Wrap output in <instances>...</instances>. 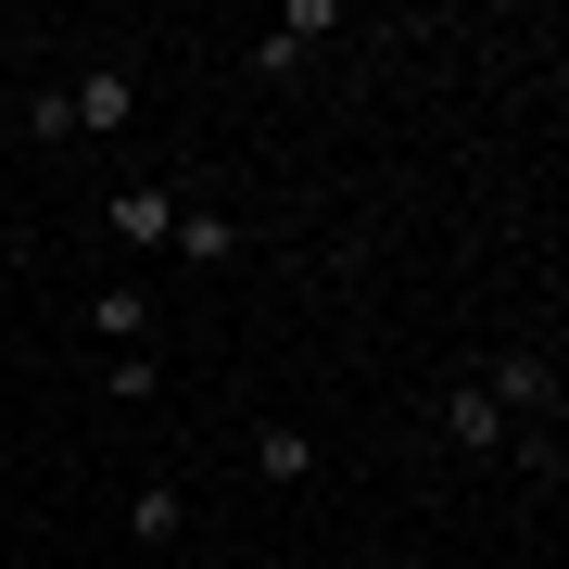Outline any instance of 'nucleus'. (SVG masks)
Masks as SVG:
<instances>
[{"label": "nucleus", "mask_w": 569, "mask_h": 569, "mask_svg": "<svg viewBox=\"0 0 569 569\" xmlns=\"http://www.w3.org/2000/svg\"><path fill=\"white\" fill-rule=\"evenodd\" d=\"M481 392H493V418H507V430H557V355L507 342V355L481 367Z\"/></svg>", "instance_id": "nucleus-1"}, {"label": "nucleus", "mask_w": 569, "mask_h": 569, "mask_svg": "<svg viewBox=\"0 0 569 569\" xmlns=\"http://www.w3.org/2000/svg\"><path fill=\"white\" fill-rule=\"evenodd\" d=\"M241 456H253V481H266V493H305V481H317V430H291V418L241 430Z\"/></svg>", "instance_id": "nucleus-5"}, {"label": "nucleus", "mask_w": 569, "mask_h": 569, "mask_svg": "<svg viewBox=\"0 0 569 569\" xmlns=\"http://www.w3.org/2000/svg\"><path fill=\"white\" fill-rule=\"evenodd\" d=\"M507 468H519L531 493H557L569 481V443H557V430H507Z\"/></svg>", "instance_id": "nucleus-10"}, {"label": "nucleus", "mask_w": 569, "mask_h": 569, "mask_svg": "<svg viewBox=\"0 0 569 569\" xmlns=\"http://www.w3.org/2000/svg\"><path fill=\"white\" fill-rule=\"evenodd\" d=\"M26 140H77V114H63V77L26 89Z\"/></svg>", "instance_id": "nucleus-12"}, {"label": "nucleus", "mask_w": 569, "mask_h": 569, "mask_svg": "<svg viewBox=\"0 0 569 569\" xmlns=\"http://www.w3.org/2000/svg\"><path fill=\"white\" fill-rule=\"evenodd\" d=\"M89 329H102V342H127V355H152V305H140V279H102V291H89Z\"/></svg>", "instance_id": "nucleus-7"}, {"label": "nucleus", "mask_w": 569, "mask_h": 569, "mask_svg": "<svg viewBox=\"0 0 569 569\" xmlns=\"http://www.w3.org/2000/svg\"><path fill=\"white\" fill-rule=\"evenodd\" d=\"M178 203H190V190H164V178H140V190H114V241H140V253H164V241H178Z\"/></svg>", "instance_id": "nucleus-6"}, {"label": "nucleus", "mask_w": 569, "mask_h": 569, "mask_svg": "<svg viewBox=\"0 0 569 569\" xmlns=\"http://www.w3.org/2000/svg\"><path fill=\"white\" fill-rule=\"evenodd\" d=\"M430 430H443L456 456H507V418H493L481 380H443V392H430Z\"/></svg>", "instance_id": "nucleus-4"}, {"label": "nucleus", "mask_w": 569, "mask_h": 569, "mask_svg": "<svg viewBox=\"0 0 569 569\" xmlns=\"http://www.w3.org/2000/svg\"><path fill=\"white\" fill-rule=\"evenodd\" d=\"M102 392H114V406H152V392H164V367H152V355H114V367H102Z\"/></svg>", "instance_id": "nucleus-11"}, {"label": "nucleus", "mask_w": 569, "mask_h": 569, "mask_svg": "<svg viewBox=\"0 0 569 569\" xmlns=\"http://www.w3.org/2000/svg\"><path fill=\"white\" fill-rule=\"evenodd\" d=\"M317 39H342V0H279V26L253 39V77H291Z\"/></svg>", "instance_id": "nucleus-3"}, {"label": "nucleus", "mask_w": 569, "mask_h": 569, "mask_svg": "<svg viewBox=\"0 0 569 569\" xmlns=\"http://www.w3.org/2000/svg\"><path fill=\"white\" fill-rule=\"evenodd\" d=\"M127 531H140V545H178V531H190V493L178 481H140V493H127Z\"/></svg>", "instance_id": "nucleus-9"}, {"label": "nucleus", "mask_w": 569, "mask_h": 569, "mask_svg": "<svg viewBox=\"0 0 569 569\" xmlns=\"http://www.w3.org/2000/svg\"><path fill=\"white\" fill-rule=\"evenodd\" d=\"M63 114H77V140H127L140 127V77L127 63H77L63 77Z\"/></svg>", "instance_id": "nucleus-2"}, {"label": "nucleus", "mask_w": 569, "mask_h": 569, "mask_svg": "<svg viewBox=\"0 0 569 569\" xmlns=\"http://www.w3.org/2000/svg\"><path fill=\"white\" fill-rule=\"evenodd\" d=\"M164 253H178V266H228V253H241V228H228L216 203H178V241H164Z\"/></svg>", "instance_id": "nucleus-8"}]
</instances>
